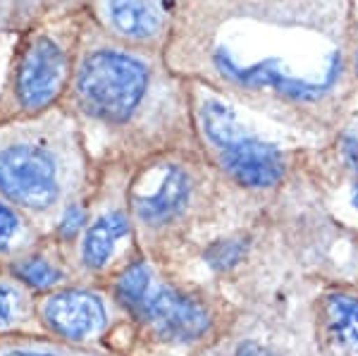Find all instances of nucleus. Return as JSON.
<instances>
[{
	"mask_svg": "<svg viewBox=\"0 0 358 356\" xmlns=\"http://www.w3.org/2000/svg\"><path fill=\"white\" fill-rule=\"evenodd\" d=\"M62 108L86 141L96 134L110 141L106 160L138 165L160 153L187 151L196 134L189 79L172 72L163 53L115 41L89 17Z\"/></svg>",
	"mask_w": 358,
	"mask_h": 356,
	"instance_id": "1",
	"label": "nucleus"
},
{
	"mask_svg": "<svg viewBox=\"0 0 358 356\" xmlns=\"http://www.w3.org/2000/svg\"><path fill=\"white\" fill-rule=\"evenodd\" d=\"M96 163L77 120L55 108L0 124V194L41 234L94 185Z\"/></svg>",
	"mask_w": 358,
	"mask_h": 356,
	"instance_id": "2",
	"label": "nucleus"
},
{
	"mask_svg": "<svg viewBox=\"0 0 358 356\" xmlns=\"http://www.w3.org/2000/svg\"><path fill=\"white\" fill-rule=\"evenodd\" d=\"M86 13L48 20L15 34L0 82V124L31 120L62 106L77 67Z\"/></svg>",
	"mask_w": 358,
	"mask_h": 356,
	"instance_id": "3",
	"label": "nucleus"
},
{
	"mask_svg": "<svg viewBox=\"0 0 358 356\" xmlns=\"http://www.w3.org/2000/svg\"><path fill=\"white\" fill-rule=\"evenodd\" d=\"M179 151L160 153L131 172L129 213L134 229L146 237H165L194 211L199 197V165Z\"/></svg>",
	"mask_w": 358,
	"mask_h": 356,
	"instance_id": "4",
	"label": "nucleus"
},
{
	"mask_svg": "<svg viewBox=\"0 0 358 356\" xmlns=\"http://www.w3.org/2000/svg\"><path fill=\"white\" fill-rule=\"evenodd\" d=\"M179 0H89L86 17L110 38L163 53Z\"/></svg>",
	"mask_w": 358,
	"mask_h": 356,
	"instance_id": "5",
	"label": "nucleus"
},
{
	"mask_svg": "<svg viewBox=\"0 0 358 356\" xmlns=\"http://www.w3.org/2000/svg\"><path fill=\"white\" fill-rule=\"evenodd\" d=\"M38 318L50 340L82 347L106 332L108 304L96 290L72 283L38 297Z\"/></svg>",
	"mask_w": 358,
	"mask_h": 356,
	"instance_id": "6",
	"label": "nucleus"
},
{
	"mask_svg": "<svg viewBox=\"0 0 358 356\" xmlns=\"http://www.w3.org/2000/svg\"><path fill=\"white\" fill-rule=\"evenodd\" d=\"M134 313L165 342H194L210 328L206 304L172 285H151Z\"/></svg>",
	"mask_w": 358,
	"mask_h": 356,
	"instance_id": "7",
	"label": "nucleus"
},
{
	"mask_svg": "<svg viewBox=\"0 0 358 356\" xmlns=\"http://www.w3.org/2000/svg\"><path fill=\"white\" fill-rule=\"evenodd\" d=\"M210 153L215 163L241 187H273L285 175L282 153L270 143H263L261 139L251 136L246 127L234 139L222 143L220 148H213Z\"/></svg>",
	"mask_w": 358,
	"mask_h": 356,
	"instance_id": "8",
	"label": "nucleus"
},
{
	"mask_svg": "<svg viewBox=\"0 0 358 356\" xmlns=\"http://www.w3.org/2000/svg\"><path fill=\"white\" fill-rule=\"evenodd\" d=\"M5 268L38 297L72 285L77 278L67 249L60 242H55L50 234H43L31 249L10 261Z\"/></svg>",
	"mask_w": 358,
	"mask_h": 356,
	"instance_id": "9",
	"label": "nucleus"
},
{
	"mask_svg": "<svg viewBox=\"0 0 358 356\" xmlns=\"http://www.w3.org/2000/svg\"><path fill=\"white\" fill-rule=\"evenodd\" d=\"M48 337L38 318V294L0 268V342Z\"/></svg>",
	"mask_w": 358,
	"mask_h": 356,
	"instance_id": "10",
	"label": "nucleus"
},
{
	"mask_svg": "<svg viewBox=\"0 0 358 356\" xmlns=\"http://www.w3.org/2000/svg\"><path fill=\"white\" fill-rule=\"evenodd\" d=\"M41 237L43 234L27 220V215L0 194V266H8Z\"/></svg>",
	"mask_w": 358,
	"mask_h": 356,
	"instance_id": "11",
	"label": "nucleus"
},
{
	"mask_svg": "<svg viewBox=\"0 0 358 356\" xmlns=\"http://www.w3.org/2000/svg\"><path fill=\"white\" fill-rule=\"evenodd\" d=\"M89 0H15V31L41 24L48 20H60L69 15L86 13Z\"/></svg>",
	"mask_w": 358,
	"mask_h": 356,
	"instance_id": "12",
	"label": "nucleus"
},
{
	"mask_svg": "<svg viewBox=\"0 0 358 356\" xmlns=\"http://www.w3.org/2000/svg\"><path fill=\"white\" fill-rule=\"evenodd\" d=\"M153 285V268L146 258H131L124 268H120L117 278H115V299L120 306L129 308L134 313V308L143 301L146 292Z\"/></svg>",
	"mask_w": 358,
	"mask_h": 356,
	"instance_id": "13",
	"label": "nucleus"
},
{
	"mask_svg": "<svg viewBox=\"0 0 358 356\" xmlns=\"http://www.w3.org/2000/svg\"><path fill=\"white\" fill-rule=\"evenodd\" d=\"M327 328L339 347L358 352V301L346 294H334L327 301Z\"/></svg>",
	"mask_w": 358,
	"mask_h": 356,
	"instance_id": "14",
	"label": "nucleus"
},
{
	"mask_svg": "<svg viewBox=\"0 0 358 356\" xmlns=\"http://www.w3.org/2000/svg\"><path fill=\"white\" fill-rule=\"evenodd\" d=\"M244 249V239H220V242L208 246L203 251V258L213 271H229V268H234L241 261Z\"/></svg>",
	"mask_w": 358,
	"mask_h": 356,
	"instance_id": "15",
	"label": "nucleus"
},
{
	"mask_svg": "<svg viewBox=\"0 0 358 356\" xmlns=\"http://www.w3.org/2000/svg\"><path fill=\"white\" fill-rule=\"evenodd\" d=\"M15 31V0H0V38Z\"/></svg>",
	"mask_w": 358,
	"mask_h": 356,
	"instance_id": "16",
	"label": "nucleus"
},
{
	"mask_svg": "<svg viewBox=\"0 0 358 356\" xmlns=\"http://www.w3.org/2000/svg\"><path fill=\"white\" fill-rule=\"evenodd\" d=\"M236 356H280V354L268 347H263V344H258V342H244L239 349H236Z\"/></svg>",
	"mask_w": 358,
	"mask_h": 356,
	"instance_id": "17",
	"label": "nucleus"
},
{
	"mask_svg": "<svg viewBox=\"0 0 358 356\" xmlns=\"http://www.w3.org/2000/svg\"><path fill=\"white\" fill-rule=\"evenodd\" d=\"M344 156L351 168L358 170V134H351L344 139Z\"/></svg>",
	"mask_w": 358,
	"mask_h": 356,
	"instance_id": "18",
	"label": "nucleus"
},
{
	"mask_svg": "<svg viewBox=\"0 0 358 356\" xmlns=\"http://www.w3.org/2000/svg\"><path fill=\"white\" fill-rule=\"evenodd\" d=\"M354 206H356V208H358V187L354 189Z\"/></svg>",
	"mask_w": 358,
	"mask_h": 356,
	"instance_id": "19",
	"label": "nucleus"
},
{
	"mask_svg": "<svg viewBox=\"0 0 358 356\" xmlns=\"http://www.w3.org/2000/svg\"><path fill=\"white\" fill-rule=\"evenodd\" d=\"M0 268H3V266H0Z\"/></svg>",
	"mask_w": 358,
	"mask_h": 356,
	"instance_id": "20",
	"label": "nucleus"
}]
</instances>
